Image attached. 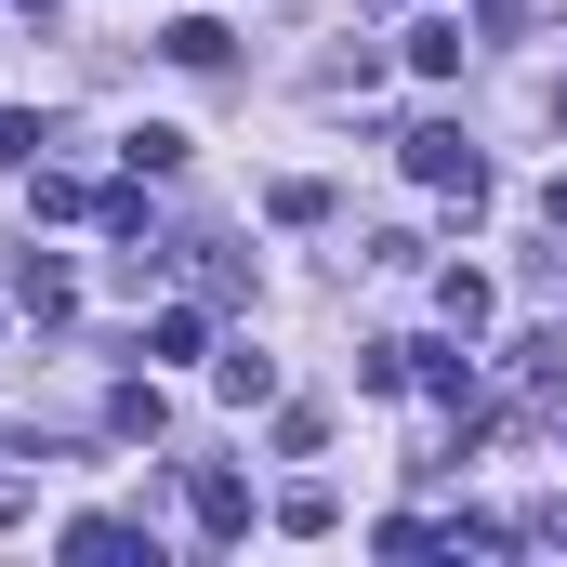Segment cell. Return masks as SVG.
<instances>
[{"mask_svg":"<svg viewBox=\"0 0 567 567\" xmlns=\"http://www.w3.org/2000/svg\"><path fill=\"white\" fill-rule=\"evenodd\" d=\"M435 303H449V330H462V343L488 330V278H475V265H462V278H435Z\"/></svg>","mask_w":567,"mask_h":567,"instance_id":"obj_6","label":"cell"},{"mask_svg":"<svg viewBox=\"0 0 567 567\" xmlns=\"http://www.w3.org/2000/svg\"><path fill=\"white\" fill-rule=\"evenodd\" d=\"M542 212H555V238H567V172H555V198H542Z\"/></svg>","mask_w":567,"mask_h":567,"instance_id":"obj_11","label":"cell"},{"mask_svg":"<svg viewBox=\"0 0 567 567\" xmlns=\"http://www.w3.org/2000/svg\"><path fill=\"white\" fill-rule=\"evenodd\" d=\"M66 555H145V528H120V515H80V528H66Z\"/></svg>","mask_w":567,"mask_h":567,"instance_id":"obj_10","label":"cell"},{"mask_svg":"<svg viewBox=\"0 0 567 567\" xmlns=\"http://www.w3.org/2000/svg\"><path fill=\"white\" fill-rule=\"evenodd\" d=\"M106 423H120V435H158V423H172V396H158V383H120V396H106Z\"/></svg>","mask_w":567,"mask_h":567,"instance_id":"obj_8","label":"cell"},{"mask_svg":"<svg viewBox=\"0 0 567 567\" xmlns=\"http://www.w3.org/2000/svg\"><path fill=\"white\" fill-rule=\"evenodd\" d=\"M462 53H475V40H462L449 13H435V27H410V66H423V80H462Z\"/></svg>","mask_w":567,"mask_h":567,"instance_id":"obj_5","label":"cell"},{"mask_svg":"<svg viewBox=\"0 0 567 567\" xmlns=\"http://www.w3.org/2000/svg\"><path fill=\"white\" fill-rule=\"evenodd\" d=\"M278 528H290V542H317V528H343V502H330V488H290V502H278Z\"/></svg>","mask_w":567,"mask_h":567,"instance_id":"obj_9","label":"cell"},{"mask_svg":"<svg viewBox=\"0 0 567 567\" xmlns=\"http://www.w3.org/2000/svg\"><path fill=\"white\" fill-rule=\"evenodd\" d=\"M13 303H27V317H66V303H80L66 251H40V238H27V251H13Z\"/></svg>","mask_w":567,"mask_h":567,"instance_id":"obj_2","label":"cell"},{"mask_svg":"<svg viewBox=\"0 0 567 567\" xmlns=\"http://www.w3.org/2000/svg\"><path fill=\"white\" fill-rule=\"evenodd\" d=\"M93 225H106L120 251H145V185H106V198H93Z\"/></svg>","mask_w":567,"mask_h":567,"instance_id":"obj_7","label":"cell"},{"mask_svg":"<svg viewBox=\"0 0 567 567\" xmlns=\"http://www.w3.org/2000/svg\"><path fill=\"white\" fill-rule=\"evenodd\" d=\"M410 185H435V198H462V212H475V198H488V158L449 133V120H423V133H410Z\"/></svg>","mask_w":567,"mask_h":567,"instance_id":"obj_1","label":"cell"},{"mask_svg":"<svg viewBox=\"0 0 567 567\" xmlns=\"http://www.w3.org/2000/svg\"><path fill=\"white\" fill-rule=\"evenodd\" d=\"M185 515H198V542H251V488H238V475H198Z\"/></svg>","mask_w":567,"mask_h":567,"instance_id":"obj_3","label":"cell"},{"mask_svg":"<svg viewBox=\"0 0 567 567\" xmlns=\"http://www.w3.org/2000/svg\"><path fill=\"white\" fill-rule=\"evenodd\" d=\"M212 383H225L238 410H265V396H278V357H265V343H225V357H212Z\"/></svg>","mask_w":567,"mask_h":567,"instance_id":"obj_4","label":"cell"}]
</instances>
